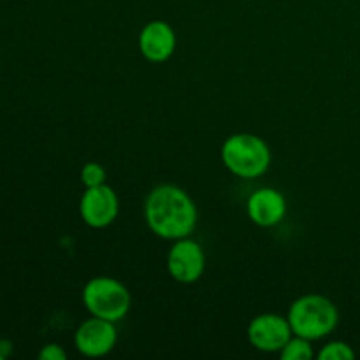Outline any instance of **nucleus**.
Returning a JSON list of instances; mask_svg holds the SVG:
<instances>
[{
	"instance_id": "obj_1",
	"label": "nucleus",
	"mask_w": 360,
	"mask_h": 360,
	"mask_svg": "<svg viewBox=\"0 0 360 360\" xmlns=\"http://www.w3.org/2000/svg\"><path fill=\"white\" fill-rule=\"evenodd\" d=\"M144 218L153 234L176 241L192 234L197 224V210L185 190L176 185H160L148 193Z\"/></svg>"
},
{
	"instance_id": "obj_2",
	"label": "nucleus",
	"mask_w": 360,
	"mask_h": 360,
	"mask_svg": "<svg viewBox=\"0 0 360 360\" xmlns=\"http://www.w3.org/2000/svg\"><path fill=\"white\" fill-rule=\"evenodd\" d=\"M287 319L295 336L316 341L336 329L340 313L336 304L326 295L308 294L292 302Z\"/></svg>"
},
{
	"instance_id": "obj_3",
	"label": "nucleus",
	"mask_w": 360,
	"mask_h": 360,
	"mask_svg": "<svg viewBox=\"0 0 360 360\" xmlns=\"http://www.w3.org/2000/svg\"><path fill=\"white\" fill-rule=\"evenodd\" d=\"M221 160L238 178H259L269 169L271 150L262 137L246 132L234 134L221 146Z\"/></svg>"
},
{
	"instance_id": "obj_4",
	"label": "nucleus",
	"mask_w": 360,
	"mask_h": 360,
	"mask_svg": "<svg viewBox=\"0 0 360 360\" xmlns=\"http://www.w3.org/2000/svg\"><path fill=\"white\" fill-rule=\"evenodd\" d=\"M83 304L91 316L120 322L130 309V294L123 283L109 276L91 278L83 288Z\"/></svg>"
},
{
	"instance_id": "obj_5",
	"label": "nucleus",
	"mask_w": 360,
	"mask_h": 360,
	"mask_svg": "<svg viewBox=\"0 0 360 360\" xmlns=\"http://www.w3.org/2000/svg\"><path fill=\"white\" fill-rule=\"evenodd\" d=\"M206 269V253L202 246L190 238L176 239L167 253V271L179 283H193Z\"/></svg>"
},
{
	"instance_id": "obj_6",
	"label": "nucleus",
	"mask_w": 360,
	"mask_h": 360,
	"mask_svg": "<svg viewBox=\"0 0 360 360\" xmlns=\"http://www.w3.org/2000/svg\"><path fill=\"white\" fill-rule=\"evenodd\" d=\"M120 202L115 190L104 185L84 190L79 202V214L84 224L91 229L109 227L118 217Z\"/></svg>"
},
{
	"instance_id": "obj_7",
	"label": "nucleus",
	"mask_w": 360,
	"mask_h": 360,
	"mask_svg": "<svg viewBox=\"0 0 360 360\" xmlns=\"http://www.w3.org/2000/svg\"><path fill=\"white\" fill-rule=\"evenodd\" d=\"M116 340H118V333H116L115 322L98 319V316L84 320L77 327L76 336H74L77 352L91 359L108 355L115 348Z\"/></svg>"
},
{
	"instance_id": "obj_8",
	"label": "nucleus",
	"mask_w": 360,
	"mask_h": 360,
	"mask_svg": "<svg viewBox=\"0 0 360 360\" xmlns=\"http://www.w3.org/2000/svg\"><path fill=\"white\" fill-rule=\"evenodd\" d=\"M292 336L294 333L288 319L276 313H264L255 316L248 326V340L252 347L267 354L280 352Z\"/></svg>"
},
{
	"instance_id": "obj_9",
	"label": "nucleus",
	"mask_w": 360,
	"mask_h": 360,
	"mask_svg": "<svg viewBox=\"0 0 360 360\" xmlns=\"http://www.w3.org/2000/svg\"><path fill=\"white\" fill-rule=\"evenodd\" d=\"M139 51L148 62H167L176 49V34L169 23L153 20L143 27L139 34Z\"/></svg>"
},
{
	"instance_id": "obj_10",
	"label": "nucleus",
	"mask_w": 360,
	"mask_h": 360,
	"mask_svg": "<svg viewBox=\"0 0 360 360\" xmlns=\"http://www.w3.org/2000/svg\"><path fill=\"white\" fill-rule=\"evenodd\" d=\"M246 211L253 224L259 227H274L287 213L285 197L274 188H259L248 197Z\"/></svg>"
},
{
	"instance_id": "obj_11",
	"label": "nucleus",
	"mask_w": 360,
	"mask_h": 360,
	"mask_svg": "<svg viewBox=\"0 0 360 360\" xmlns=\"http://www.w3.org/2000/svg\"><path fill=\"white\" fill-rule=\"evenodd\" d=\"M315 357L311 341L301 336H292L288 343L280 350L281 360H311Z\"/></svg>"
},
{
	"instance_id": "obj_12",
	"label": "nucleus",
	"mask_w": 360,
	"mask_h": 360,
	"mask_svg": "<svg viewBox=\"0 0 360 360\" xmlns=\"http://www.w3.org/2000/svg\"><path fill=\"white\" fill-rule=\"evenodd\" d=\"M320 360H352L355 359L354 348L345 341H333L327 343L322 350L319 352Z\"/></svg>"
},
{
	"instance_id": "obj_13",
	"label": "nucleus",
	"mask_w": 360,
	"mask_h": 360,
	"mask_svg": "<svg viewBox=\"0 0 360 360\" xmlns=\"http://www.w3.org/2000/svg\"><path fill=\"white\" fill-rule=\"evenodd\" d=\"M81 183H83L86 188L104 185L105 169L102 167L101 164H97V162H88V164L83 165V169H81Z\"/></svg>"
},
{
	"instance_id": "obj_14",
	"label": "nucleus",
	"mask_w": 360,
	"mask_h": 360,
	"mask_svg": "<svg viewBox=\"0 0 360 360\" xmlns=\"http://www.w3.org/2000/svg\"><path fill=\"white\" fill-rule=\"evenodd\" d=\"M39 359L41 360H65L67 352L63 350L60 345L49 343L42 347V350L39 352Z\"/></svg>"
},
{
	"instance_id": "obj_15",
	"label": "nucleus",
	"mask_w": 360,
	"mask_h": 360,
	"mask_svg": "<svg viewBox=\"0 0 360 360\" xmlns=\"http://www.w3.org/2000/svg\"><path fill=\"white\" fill-rule=\"evenodd\" d=\"M11 352H13V345H11V341L0 340V355L6 359V357H9Z\"/></svg>"
},
{
	"instance_id": "obj_16",
	"label": "nucleus",
	"mask_w": 360,
	"mask_h": 360,
	"mask_svg": "<svg viewBox=\"0 0 360 360\" xmlns=\"http://www.w3.org/2000/svg\"><path fill=\"white\" fill-rule=\"evenodd\" d=\"M0 360H4V357H2V355H0Z\"/></svg>"
}]
</instances>
